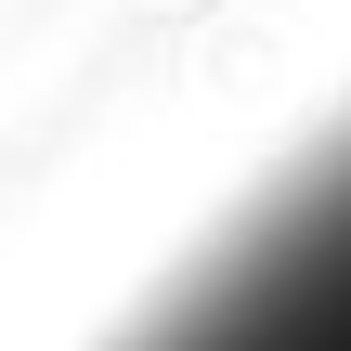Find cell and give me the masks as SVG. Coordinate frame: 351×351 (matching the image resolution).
<instances>
[{
	"label": "cell",
	"mask_w": 351,
	"mask_h": 351,
	"mask_svg": "<svg viewBox=\"0 0 351 351\" xmlns=\"http://www.w3.org/2000/svg\"><path fill=\"white\" fill-rule=\"evenodd\" d=\"M104 351H351V117L313 130Z\"/></svg>",
	"instance_id": "6da1fadb"
}]
</instances>
